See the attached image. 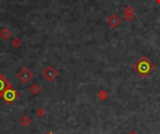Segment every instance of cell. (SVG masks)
<instances>
[{"instance_id":"cell-1","label":"cell","mask_w":160,"mask_h":134,"mask_svg":"<svg viewBox=\"0 0 160 134\" xmlns=\"http://www.w3.org/2000/svg\"><path fill=\"white\" fill-rule=\"evenodd\" d=\"M134 70L142 77H145L147 76L153 70H154V67L153 65L151 64V62L145 58V57H142L141 58L134 66Z\"/></svg>"},{"instance_id":"cell-2","label":"cell","mask_w":160,"mask_h":134,"mask_svg":"<svg viewBox=\"0 0 160 134\" xmlns=\"http://www.w3.org/2000/svg\"><path fill=\"white\" fill-rule=\"evenodd\" d=\"M4 99L7 101H9V102L14 100V99H15V92L13 90H7L4 93Z\"/></svg>"},{"instance_id":"cell-3","label":"cell","mask_w":160,"mask_h":134,"mask_svg":"<svg viewBox=\"0 0 160 134\" xmlns=\"http://www.w3.org/2000/svg\"><path fill=\"white\" fill-rule=\"evenodd\" d=\"M5 88H6V83L2 78H0V92L3 91Z\"/></svg>"}]
</instances>
